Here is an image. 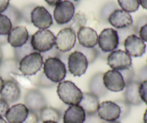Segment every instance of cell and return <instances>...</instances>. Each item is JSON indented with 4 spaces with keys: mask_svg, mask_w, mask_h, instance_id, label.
Returning a JSON list of instances; mask_svg holds the SVG:
<instances>
[{
    "mask_svg": "<svg viewBox=\"0 0 147 123\" xmlns=\"http://www.w3.org/2000/svg\"><path fill=\"white\" fill-rule=\"evenodd\" d=\"M121 10L131 13L137 11L139 8V0H117Z\"/></svg>",
    "mask_w": 147,
    "mask_h": 123,
    "instance_id": "f1b7e54d",
    "label": "cell"
},
{
    "mask_svg": "<svg viewBox=\"0 0 147 123\" xmlns=\"http://www.w3.org/2000/svg\"><path fill=\"white\" fill-rule=\"evenodd\" d=\"M146 66H147V59H146Z\"/></svg>",
    "mask_w": 147,
    "mask_h": 123,
    "instance_id": "f5cc1de1",
    "label": "cell"
},
{
    "mask_svg": "<svg viewBox=\"0 0 147 123\" xmlns=\"http://www.w3.org/2000/svg\"><path fill=\"white\" fill-rule=\"evenodd\" d=\"M3 14H5L6 16H7L9 18L13 26L19 24L20 20L22 19L21 13L17 10V9H16L15 7H14L11 5L9 6L8 8L6 10L5 12H3Z\"/></svg>",
    "mask_w": 147,
    "mask_h": 123,
    "instance_id": "4dcf8cb0",
    "label": "cell"
},
{
    "mask_svg": "<svg viewBox=\"0 0 147 123\" xmlns=\"http://www.w3.org/2000/svg\"><path fill=\"white\" fill-rule=\"evenodd\" d=\"M4 79L0 76V93H1V90H2L3 86H4Z\"/></svg>",
    "mask_w": 147,
    "mask_h": 123,
    "instance_id": "f6af8a7d",
    "label": "cell"
},
{
    "mask_svg": "<svg viewBox=\"0 0 147 123\" xmlns=\"http://www.w3.org/2000/svg\"><path fill=\"white\" fill-rule=\"evenodd\" d=\"M1 58H2V56H1V53H0V63L1 62Z\"/></svg>",
    "mask_w": 147,
    "mask_h": 123,
    "instance_id": "f907efd6",
    "label": "cell"
},
{
    "mask_svg": "<svg viewBox=\"0 0 147 123\" xmlns=\"http://www.w3.org/2000/svg\"><path fill=\"white\" fill-rule=\"evenodd\" d=\"M88 61L84 54L78 50L72 52L67 57V69L74 76H81L86 72Z\"/></svg>",
    "mask_w": 147,
    "mask_h": 123,
    "instance_id": "52a82bcc",
    "label": "cell"
},
{
    "mask_svg": "<svg viewBox=\"0 0 147 123\" xmlns=\"http://www.w3.org/2000/svg\"><path fill=\"white\" fill-rule=\"evenodd\" d=\"M120 43L119 33L113 28H106L100 32L98 38L99 48L103 53H111L118 48Z\"/></svg>",
    "mask_w": 147,
    "mask_h": 123,
    "instance_id": "5b68a950",
    "label": "cell"
},
{
    "mask_svg": "<svg viewBox=\"0 0 147 123\" xmlns=\"http://www.w3.org/2000/svg\"><path fill=\"white\" fill-rule=\"evenodd\" d=\"M40 118L39 115L36 112L29 111V114L27 115V118L23 123H39L40 122Z\"/></svg>",
    "mask_w": 147,
    "mask_h": 123,
    "instance_id": "8d00e7d4",
    "label": "cell"
},
{
    "mask_svg": "<svg viewBox=\"0 0 147 123\" xmlns=\"http://www.w3.org/2000/svg\"><path fill=\"white\" fill-rule=\"evenodd\" d=\"M10 77L11 79L15 81L18 84L19 86H22L24 89H27V90L33 89V83L29 76H24L22 73H12L10 74Z\"/></svg>",
    "mask_w": 147,
    "mask_h": 123,
    "instance_id": "4316f807",
    "label": "cell"
},
{
    "mask_svg": "<svg viewBox=\"0 0 147 123\" xmlns=\"http://www.w3.org/2000/svg\"><path fill=\"white\" fill-rule=\"evenodd\" d=\"M78 44L86 48H93L98 44V35L97 32L89 27H83L79 29L76 34Z\"/></svg>",
    "mask_w": 147,
    "mask_h": 123,
    "instance_id": "e0dca14e",
    "label": "cell"
},
{
    "mask_svg": "<svg viewBox=\"0 0 147 123\" xmlns=\"http://www.w3.org/2000/svg\"><path fill=\"white\" fill-rule=\"evenodd\" d=\"M38 115L40 120L42 122L54 121L58 123L61 119V112L53 107H45L39 112Z\"/></svg>",
    "mask_w": 147,
    "mask_h": 123,
    "instance_id": "d4e9b609",
    "label": "cell"
},
{
    "mask_svg": "<svg viewBox=\"0 0 147 123\" xmlns=\"http://www.w3.org/2000/svg\"><path fill=\"white\" fill-rule=\"evenodd\" d=\"M116 104L119 106L121 109V116L119 120H123L126 118L128 115L130 114L131 112V106L129 104L126 103L124 100L123 99H119V100H116Z\"/></svg>",
    "mask_w": 147,
    "mask_h": 123,
    "instance_id": "d6a6232c",
    "label": "cell"
},
{
    "mask_svg": "<svg viewBox=\"0 0 147 123\" xmlns=\"http://www.w3.org/2000/svg\"><path fill=\"white\" fill-rule=\"evenodd\" d=\"M30 21L40 30H47L53 24L52 15L42 6H37L32 10Z\"/></svg>",
    "mask_w": 147,
    "mask_h": 123,
    "instance_id": "8fae6325",
    "label": "cell"
},
{
    "mask_svg": "<svg viewBox=\"0 0 147 123\" xmlns=\"http://www.w3.org/2000/svg\"><path fill=\"white\" fill-rule=\"evenodd\" d=\"M103 82L107 90L113 92L123 91L126 86V84L120 71L112 69L103 73Z\"/></svg>",
    "mask_w": 147,
    "mask_h": 123,
    "instance_id": "4fadbf2b",
    "label": "cell"
},
{
    "mask_svg": "<svg viewBox=\"0 0 147 123\" xmlns=\"http://www.w3.org/2000/svg\"><path fill=\"white\" fill-rule=\"evenodd\" d=\"M104 121L102 120L97 113L94 114V115H86V120H85L84 123H103Z\"/></svg>",
    "mask_w": 147,
    "mask_h": 123,
    "instance_id": "f35d334b",
    "label": "cell"
},
{
    "mask_svg": "<svg viewBox=\"0 0 147 123\" xmlns=\"http://www.w3.org/2000/svg\"><path fill=\"white\" fill-rule=\"evenodd\" d=\"M43 63L44 60L41 53L34 51L24 56L19 61V71L24 76H34L40 71L42 67Z\"/></svg>",
    "mask_w": 147,
    "mask_h": 123,
    "instance_id": "277c9868",
    "label": "cell"
},
{
    "mask_svg": "<svg viewBox=\"0 0 147 123\" xmlns=\"http://www.w3.org/2000/svg\"><path fill=\"white\" fill-rule=\"evenodd\" d=\"M43 73L53 83L63 82L67 74V69L63 60L57 57H50L43 63Z\"/></svg>",
    "mask_w": 147,
    "mask_h": 123,
    "instance_id": "7a4b0ae2",
    "label": "cell"
},
{
    "mask_svg": "<svg viewBox=\"0 0 147 123\" xmlns=\"http://www.w3.org/2000/svg\"><path fill=\"white\" fill-rule=\"evenodd\" d=\"M77 50L78 51L81 52L83 54L86 56V57L87 58L88 61V63H92L95 61L96 58L98 57V52L97 49L96 48H86L82 47L80 45H78V46L76 47Z\"/></svg>",
    "mask_w": 147,
    "mask_h": 123,
    "instance_id": "1f68e13d",
    "label": "cell"
},
{
    "mask_svg": "<svg viewBox=\"0 0 147 123\" xmlns=\"http://www.w3.org/2000/svg\"><path fill=\"white\" fill-rule=\"evenodd\" d=\"M107 64L112 70L121 71L131 67L132 59L126 51L115 50L107 56Z\"/></svg>",
    "mask_w": 147,
    "mask_h": 123,
    "instance_id": "ba28073f",
    "label": "cell"
},
{
    "mask_svg": "<svg viewBox=\"0 0 147 123\" xmlns=\"http://www.w3.org/2000/svg\"><path fill=\"white\" fill-rule=\"evenodd\" d=\"M28 114L29 109L24 104H16L9 108L4 117L8 123H23Z\"/></svg>",
    "mask_w": 147,
    "mask_h": 123,
    "instance_id": "d6986e66",
    "label": "cell"
},
{
    "mask_svg": "<svg viewBox=\"0 0 147 123\" xmlns=\"http://www.w3.org/2000/svg\"><path fill=\"white\" fill-rule=\"evenodd\" d=\"M13 25L11 20L4 14H0V35L7 36Z\"/></svg>",
    "mask_w": 147,
    "mask_h": 123,
    "instance_id": "f546056e",
    "label": "cell"
},
{
    "mask_svg": "<svg viewBox=\"0 0 147 123\" xmlns=\"http://www.w3.org/2000/svg\"><path fill=\"white\" fill-rule=\"evenodd\" d=\"M86 118V112L80 105H72L65 111L63 123H84Z\"/></svg>",
    "mask_w": 147,
    "mask_h": 123,
    "instance_id": "44dd1931",
    "label": "cell"
},
{
    "mask_svg": "<svg viewBox=\"0 0 147 123\" xmlns=\"http://www.w3.org/2000/svg\"><path fill=\"white\" fill-rule=\"evenodd\" d=\"M32 47L34 51L45 53L55 47V36L49 30H39L30 38Z\"/></svg>",
    "mask_w": 147,
    "mask_h": 123,
    "instance_id": "3957f363",
    "label": "cell"
},
{
    "mask_svg": "<svg viewBox=\"0 0 147 123\" xmlns=\"http://www.w3.org/2000/svg\"><path fill=\"white\" fill-rule=\"evenodd\" d=\"M120 73H121L122 76H123V80H124L126 85L130 83V82H131L132 81L134 80L135 72L132 67H130L129 69L121 71H120Z\"/></svg>",
    "mask_w": 147,
    "mask_h": 123,
    "instance_id": "836d02e7",
    "label": "cell"
},
{
    "mask_svg": "<svg viewBox=\"0 0 147 123\" xmlns=\"http://www.w3.org/2000/svg\"><path fill=\"white\" fill-rule=\"evenodd\" d=\"M139 4L142 7V8L147 10V0H139Z\"/></svg>",
    "mask_w": 147,
    "mask_h": 123,
    "instance_id": "ee69618b",
    "label": "cell"
},
{
    "mask_svg": "<svg viewBox=\"0 0 147 123\" xmlns=\"http://www.w3.org/2000/svg\"><path fill=\"white\" fill-rule=\"evenodd\" d=\"M139 95L142 102L147 105V80L140 82L139 87Z\"/></svg>",
    "mask_w": 147,
    "mask_h": 123,
    "instance_id": "d590c367",
    "label": "cell"
},
{
    "mask_svg": "<svg viewBox=\"0 0 147 123\" xmlns=\"http://www.w3.org/2000/svg\"><path fill=\"white\" fill-rule=\"evenodd\" d=\"M42 123H57V122H54V121H45V122H42Z\"/></svg>",
    "mask_w": 147,
    "mask_h": 123,
    "instance_id": "c3c4849f",
    "label": "cell"
},
{
    "mask_svg": "<svg viewBox=\"0 0 147 123\" xmlns=\"http://www.w3.org/2000/svg\"><path fill=\"white\" fill-rule=\"evenodd\" d=\"M125 50L131 57H141L146 53V46L144 42L136 35L131 34L123 40Z\"/></svg>",
    "mask_w": 147,
    "mask_h": 123,
    "instance_id": "5bb4252c",
    "label": "cell"
},
{
    "mask_svg": "<svg viewBox=\"0 0 147 123\" xmlns=\"http://www.w3.org/2000/svg\"><path fill=\"white\" fill-rule=\"evenodd\" d=\"M99 104V98L97 96L90 92H84L79 105L83 108L86 115H90L97 113Z\"/></svg>",
    "mask_w": 147,
    "mask_h": 123,
    "instance_id": "7402d4cb",
    "label": "cell"
},
{
    "mask_svg": "<svg viewBox=\"0 0 147 123\" xmlns=\"http://www.w3.org/2000/svg\"><path fill=\"white\" fill-rule=\"evenodd\" d=\"M102 73H97L93 75L89 82V90L90 93L93 94L98 97H103L108 93V90L105 87L103 82Z\"/></svg>",
    "mask_w": 147,
    "mask_h": 123,
    "instance_id": "603a6c76",
    "label": "cell"
},
{
    "mask_svg": "<svg viewBox=\"0 0 147 123\" xmlns=\"http://www.w3.org/2000/svg\"><path fill=\"white\" fill-rule=\"evenodd\" d=\"M24 105L27 107L29 111L39 112L47 106V102L42 93L38 89H29L24 95Z\"/></svg>",
    "mask_w": 147,
    "mask_h": 123,
    "instance_id": "30bf717a",
    "label": "cell"
},
{
    "mask_svg": "<svg viewBox=\"0 0 147 123\" xmlns=\"http://www.w3.org/2000/svg\"><path fill=\"white\" fill-rule=\"evenodd\" d=\"M0 96L1 99L7 102L9 105L14 103L20 99L21 96L20 86L13 79L5 80Z\"/></svg>",
    "mask_w": 147,
    "mask_h": 123,
    "instance_id": "2e32d148",
    "label": "cell"
},
{
    "mask_svg": "<svg viewBox=\"0 0 147 123\" xmlns=\"http://www.w3.org/2000/svg\"><path fill=\"white\" fill-rule=\"evenodd\" d=\"M103 123H121V122H120L119 121H113V122H104Z\"/></svg>",
    "mask_w": 147,
    "mask_h": 123,
    "instance_id": "681fc988",
    "label": "cell"
},
{
    "mask_svg": "<svg viewBox=\"0 0 147 123\" xmlns=\"http://www.w3.org/2000/svg\"><path fill=\"white\" fill-rule=\"evenodd\" d=\"M9 108V105L7 102L0 98V117H4L6 112H7L8 109Z\"/></svg>",
    "mask_w": 147,
    "mask_h": 123,
    "instance_id": "ab89813d",
    "label": "cell"
},
{
    "mask_svg": "<svg viewBox=\"0 0 147 123\" xmlns=\"http://www.w3.org/2000/svg\"><path fill=\"white\" fill-rule=\"evenodd\" d=\"M109 24L116 29H125L133 25V18L129 12L123 10H115L108 17Z\"/></svg>",
    "mask_w": 147,
    "mask_h": 123,
    "instance_id": "9a60e30c",
    "label": "cell"
},
{
    "mask_svg": "<svg viewBox=\"0 0 147 123\" xmlns=\"http://www.w3.org/2000/svg\"><path fill=\"white\" fill-rule=\"evenodd\" d=\"M0 123H8V122H7V121L5 120L2 117H0Z\"/></svg>",
    "mask_w": 147,
    "mask_h": 123,
    "instance_id": "7dc6e473",
    "label": "cell"
},
{
    "mask_svg": "<svg viewBox=\"0 0 147 123\" xmlns=\"http://www.w3.org/2000/svg\"><path fill=\"white\" fill-rule=\"evenodd\" d=\"M73 1H79V0H73Z\"/></svg>",
    "mask_w": 147,
    "mask_h": 123,
    "instance_id": "816d5d0a",
    "label": "cell"
},
{
    "mask_svg": "<svg viewBox=\"0 0 147 123\" xmlns=\"http://www.w3.org/2000/svg\"><path fill=\"white\" fill-rule=\"evenodd\" d=\"M70 22H71L68 27L71 28L75 33H77L79 29L86 26V22H87V17H86L85 13L82 12H78L74 14Z\"/></svg>",
    "mask_w": 147,
    "mask_h": 123,
    "instance_id": "484cf974",
    "label": "cell"
},
{
    "mask_svg": "<svg viewBox=\"0 0 147 123\" xmlns=\"http://www.w3.org/2000/svg\"><path fill=\"white\" fill-rule=\"evenodd\" d=\"M76 33L70 27H65L59 31L55 37V47L61 53L70 51L76 46Z\"/></svg>",
    "mask_w": 147,
    "mask_h": 123,
    "instance_id": "8992f818",
    "label": "cell"
},
{
    "mask_svg": "<svg viewBox=\"0 0 147 123\" xmlns=\"http://www.w3.org/2000/svg\"><path fill=\"white\" fill-rule=\"evenodd\" d=\"M34 50H33L32 47L31 43H30V40H29L24 46H21L20 48H14V59L17 60V63H19L20 60L24 56H27L30 53H32Z\"/></svg>",
    "mask_w": 147,
    "mask_h": 123,
    "instance_id": "83f0119b",
    "label": "cell"
},
{
    "mask_svg": "<svg viewBox=\"0 0 147 123\" xmlns=\"http://www.w3.org/2000/svg\"><path fill=\"white\" fill-rule=\"evenodd\" d=\"M97 115L104 122H113L120 118L121 109L115 102L105 101L99 104Z\"/></svg>",
    "mask_w": 147,
    "mask_h": 123,
    "instance_id": "7c38bea8",
    "label": "cell"
},
{
    "mask_svg": "<svg viewBox=\"0 0 147 123\" xmlns=\"http://www.w3.org/2000/svg\"><path fill=\"white\" fill-rule=\"evenodd\" d=\"M29 40V33L24 26H15L12 27L7 35V43L14 48L24 46Z\"/></svg>",
    "mask_w": 147,
    "mask_h": 123,
    "instance_id": "ac0fdd59",
    "label": "cell"
},
{
    "mask_svg": "<svg viewBox=\"0 0 147 123\" xmlns=\"http://www.w3.org/2000/svg\"><path fill=\"white\" fill-rule=\"evenodd\" d=\"M75 5L69 0L60 1L55 6L53 11V17L56 23L63 25L70 22L75 14Z\"/></svg>",
    "mask_w": 147,
    "mask_h": 123,
    "instance_id": "9c48e42d",
    "label": "cell"
},
{
    "mask_svg": "<svg viewBox=\"0 0 147 123\" xmlns=\"http://www.w3.org/2000/svg\"><path fill=\"white\" fill-rule=\"evenodd\" d=\"M143 123H147V108H146V111H145L144 114Z\"/></svg>",
    "mask_w": 147,
    "mask_h": 123,
    "instance_id": "bcb514c9",
    "label": "cell"
},
{
    "mask_svg": "<svg viewBox=\"0 0 147 123\" xmlns=\"http://www.w3.org/2000/svg\"><path fill=\"white\" fill-rule=\"evenodd\" d=\"M55 85V84L49 80V79L46 77L45 75L44 74V73L40 74V77H39L38 79V84H37V86L42 88H50L54 86Z\"/></svg>",
    "mask_w": 147,
    "mask_h": 123,
    "instance_id": "e575fe53",
    "label": "cell"
},
{
    "mask_svg": "<svg viewBox=\"0 0 147 123\" xmlns=\"http://www.w3.org/2000/svg\"><path fill=\"white\" fill-rule=\"evenodd\" d=\"M135 80L139 82L147 80V66H144L139 71L137 75H136V79Z\"/></svg>",
    "mask_w": 147,
    "mask_h": 123,
    "instance_id": "74e56055",
    "label": "cell"
},
{
    "mask_svg": "<svg viewBox=\"0 0 147 123\" xmlns=\"http://www.w3.org/2000/svg\"><path fill=\"white\" fill-rule=\"evenodd\" d=\"M140 82L138 81L134 80L129 83L125 86L124 92H123V100L129 104L130 106H139L142 104V100L141 99L139 95V87Z\"/></svg>",
    "mask_w": 147,
    "mask_h": 123,
    "instance_id": "ffe728a7",
    "label": "cell"
},
{
    "mask_svg": "<svg viewBox=\"0 0 147 123\" xmlns=\"http://www.w3.org/2000/svg\"><path fill=\"white\" fill-rule=\"evenodd\" d=\"M139 37L143 40L144 42L147 43V23L144 24V25L141 26L139 30Z\"/></svg>",
    "mask_w": 147,
    "mask_h": 123,
    "instance_id": "60d3db41",
    "label": "cell"
},
{
    "mask_svg": "<svg viewBox=\"0 0 147 123\" xmlns=\"http://www.w3.org/2000/svg\"><path fill=\"white\" fill-rule=\"evenodd\" d=\"M10 0H0V14L6 11L9 6Z\"/></svg>",
    "mask_w": 147,
    "mask_h": 123,
    "instance_id": "b9f144b4",
    "label": "cell"
},
{
    "mask_svg": "<svg viewBox=\"0 0 147 123\" xmlns=\"http://www.w3.org/2000/svg\"><path fill=\"white\" fill-rule=\"evenodd\" d=\"M45 1L50 7H55L57 4L62 1V0H45Z\"/></svg>",
    "mask_w": 147,
    "mask_h": 123,
    "instance_id": "7bdbcfd3",
    "label": "cell"
},
{
    "mask_svg": "<svg viewBox=\"0 0 147 123\" xmlns=\"http://www.w3.org/2000/svg\"><path fill=\"white\" fill-rule=\"evenodd\" d=\"M57 94L63 103L72 106L80 104L83 92L71 81H63L57 85Z\"/></svg>",
    "mask_w": 147,
    "mask_h": 123,
    "instance_id": "6da1fadb",
    "label": "cell"
},
{
    "mask_svg": "<svg viewBox=\"0 0 147 123\" xmlns=\"http://www.w3.org/2000/svg\"><path fill=\"white\" fill-rule=\"evenodd\" d=\"M18 63L14 58L7 59L0 63V76L4 81L11 79L10 74L18 73Z\"/></svg>",
    "mask_w": 147,
    "mask_h": 123,
    "instance_id": "cb8c5ba5",
    "label": "cell"
}]
</instances>
